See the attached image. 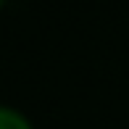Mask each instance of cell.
I'll use <instances>...</instances> for the list:
<instances>
[{"label":"cell","instance_id":"cell-1","mask_svg":"<svg viewBox=\"0 0 129 129\" xmlns=\"http://www.w3.org/2000/svg\"><path fill=\"white\" fill-rule=\"evenodd\" d=\"M0 129H34V126L19 108L0 103Z\"/></svg>","mask_w":129,"mask_h":129},{"label":"cell","instance_id":"cell-2","mask_svg":"<svg viewBox=\"0 0 129 129\" xmlns=\"http://www.w3.org/2000/svg\"><path fill=\"white\" fill-rule=\"evenodd\" d=\"M3 3H5V0H0V8H3Z\"/></svg>","mask_w":129,"mask_h":129}]
</instances>
